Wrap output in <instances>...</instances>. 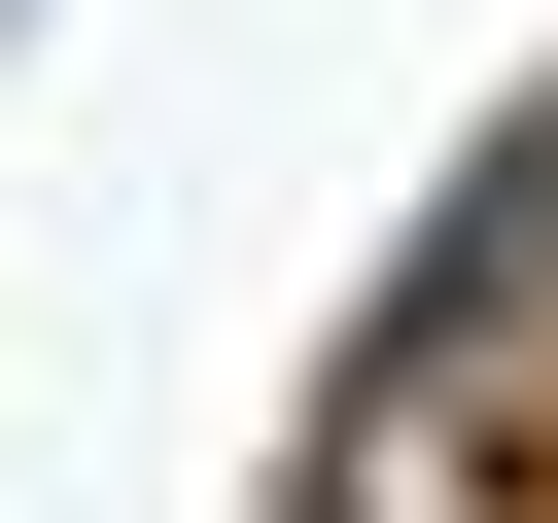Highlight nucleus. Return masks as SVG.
I'll return each mask as SVG.
<instances>
[{
    "label": "nucleus",
    "instance_id": "obj_1",
    "mask_svg": "<svg viewBox=\"0 0 558 523\" xmlns=\"http://www.w3.org/2000/svg\"><path fill=\"white\" fill-rule=\"evenodd\" d=\"M523 279H558V139L488 174V244H453V314H523Z\"/></svg>",
    "mask_w": 558,
    "mask_h": 523
}]
</instances>
